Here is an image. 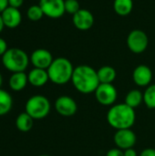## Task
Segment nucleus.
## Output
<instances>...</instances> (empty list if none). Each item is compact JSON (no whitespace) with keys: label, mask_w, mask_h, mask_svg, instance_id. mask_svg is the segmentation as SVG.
<instances>
[{"label":"nucleus","mask_w":155,"mask_h":156,"mask_svg":"<svg viewBox=\"0 0 155 156\" xmlns=\"http://www.w3.org/2000/svg\"><path fill=\"white\" fill-rule=\"evenodd\" d=\"M124 156H138V155H137V152H136L133 148H130V149H126V150H124Z\"/></svg>","instance_id":"obj_30"},{"label":"nucleus","mask_w":155,"mask_h":156,"mask_svg":"<svg viewBox=\"0 0 155 156\" xmlns=\"http://www.w3.org/2000/svg\"><path fill=\"white\" fill-rule=\"evenodd\" d=\"M80 8L79 2L78 0H65V11L68 14L74 15L76 14Z\"/></svg>","instance_id":"obj_24"},{"label":"nucleus","mask_w":155,"mask_h":156,"mask_svg":"<svg viewBox=\"0 0 155 156\" xmlns=\"http://www.w3.org/2000/svg\"><path fill=\"white\" fill-rule=\"evenodd\" d=\"M50 102L43 95H34L26 103V112L34 120H41L47 117L50 112Z\"/></svg>","instance_id":"obj_5"},{"label":"nucleus","mask_w":155,"mask_h":156,"mask_svg":"<svg viewBox=\"0 0 155 156\" xmlns=\"http://www.w3.org/2000/svg\"><path fill=\"white\" fill-rule=\"evenodd\" d=\"M100 83H112L116 79V70L111 66H103L97 70Z\"/></svg>","instance_id":"obj_18"},{"label":"nucleus","mask_w":155,"mask_h":156,"mask_svg":"<svg viewBox=\"0 0 155 156\" xmlns=\"http://www.w3.org/2000/svg\"><path fill=\"white\" fill-rule=\"evenodd\" d=\"M1 16L5 27L10 29L17 27L22 21V14L19 9L12 6H8L1 14Z\"/></svg>","instance_id":"obj_14"},{"label":"nucleus","mask_w":155,"mask_h":156,"mask_svg":"<svg viewBox=\"0 0 155 156\" xmlns=\"http://www.w3.org/2000/svg\"><path fill=\"white\" fill-rule=\"evenodd\" d=\"M136 120L134 109L125 103L112 105L107 113V122L114 129H131Z\"/></svg>","instance_id":"obj_2"},{"label":"nucleus","mask_w":155,"mask_h":156,"mask_svg":"<svg viewBox=\"0 0 155 156\" xmlns=\"http://www.w3.org/2000/svg\"><path fill=\"white\" fill-rule=\"evenodd\" d=\"M29 62L30 58L27 54L23 49L17 48H8L2 56L3 66L13 73L24 72L28 67Z\"/></svg>","instance_id":"obj_4"},{"label":"nucleus","mask_w":155,"mask_h":156,"mask_svg":"<svg viewBox=\"0 0 155 156\" xmlns=\"http://www.w3.org/2000/svg\"><path fill=\"white\" fill-rule=\"evenodd\" d=\"M13 106V99L11 97V95L0 89V116L5 115L7 114Z\"/></svg>","instance_id":"obj_21"},{"label":"nucleus","mask_w":155,"mask_h":156,"mask_svg":"<svg viewBox=\"0 0 155 156\" xmlns=\"http://www.w3.org/2000/svg\"><path fill=\"white\" fill-rule=\"evenodd\" d=\"M74 69L72 63L68 58L60 57L54 58L47 70L50 81L57 85H64L71 80Z\"/></svg>","instance_id":"obj_3"},{"label":"nucleus","mask_w":155,"mask_h":156,"mask_svg":"<svg viewBox=\"0 0 155 156\" xmlns=\"http://www.w3.org/2000/svg\"><path fill=\"white\" fill-rule=\"evenodd\" d=\"M34 124V119L26 112L20 113L16 119V126L17 130L23 133L29 132Z\"/></svg>","instance_id":"obj_17"},{"label":"nucleus","mask_w":155,"mask_h":156,"mask_svg":"<svg viewBox=\"0 0 155 156\" xmlns=\"http://www.w3.org/2000/svg\"><path fill=\"white\" fill-rule=\"evenodd\" d=\"M26 16L29 20L37 22L44 16V13L39 5H33L28 7L26 11Z\"/></svg>","instance_id":"obj_23"},{"label":"nucleus","mask_w":155,"mask_h":156,"mask_svg":"<svg viewBox=\"0 0 155 156\" xmlns=\"http://www.w3.org/2000/svg\"><path fill=\"white\" fill-rule=\"evenodd\" d=\"M71 82L75 89L82 94L95 92L100 84L97 71L88 65H79L74 69Z\"/></svg>","instance_id":"obj_1"},{"label":"nucleus","mask_w":155,"mask_h":156,"mask_svg":"<svg viewBox=\"0 0 155 156\" xmlns=\"http://www.w3.org/2000/svg\"><path fill=\"white\" fill-rule=\"evenodd\" d=\"M2 82H3V78H2V75H1V73H0V87H1V85H2Z\"/></svg>","instance_id":"obj_32"},{"label":"nucleus","mask_w":155,"mask_h":156,"mask_svg":"<svg viewBox=\"0 0 155 156\" xmlns=\"http://www.w3.org/2000/svg\"><path fill=\"white\" fill-rule=\"evenodd\" d=\"M7 49H8V48H7V43H6V41H5L4 38L0 37V56L2 57V56L6 52Z\"/></svg>","instance_id":"obj_26"},{"label":"nucleus","mask_w":155,"mask_h":156,"mask_svg":"<svg viewBox=\"0 0 155 156\" xmlns=\"http://www.w3.org/2000/svg\"><path fill=\"white\" fill-rule=\"evenodd\" d=\"M149 38L145 32L140 29H134L130 32L127 37V46L129 49L135 54L144 52L148 47Z\"/></svg>","instance_id":"obj_6"},{"label":"nucleus","mask_w":155,"mask_h":156,"mask_svg":"<svg viewBox=\"0 0 155 156\" xmlns=\"http://www.w3.org/2000/svg\"><path fill=\"white\" fill-rule=\"evenodd\" d=\"M9 6L15 7V8H20L24 3V0H8Z\"/></svg>","instance_id":"obj_27"},{"label":"nucleus","mask_w":155,"mask_h":156,"mask_svg":"<svg viewBox=\"0 0 155 156\" xmlns=\"http://www.w3.org/2000/svg\"><path fill=\"white\" fill-rule=\"evenodd\" d=\"M44 16L49 18H59L65 13V0H39L38 4Z\"/></svg>","instance_id":"obj_8"},{"label":"nucleus","mask_w":155,"mask_h":156,"mask_svg":"<svg viewBox=\"0 0 155 156\" xmlns=\"http://www.w3.org/2000/svg\"><path fill=\"white\" fill-rule=\"evenodd\" d=\"M106 156H124V151L119 148H113L107 152Z\"/></svg>","instance_id":"obj_25"},{"label":"nucleus","mask_w":155,"mask_h":156,"mask_svg":"<svg viewBox=\"0 0 155 156\" xmlns=\"http://www.w3.org/2000/svg\"><path fill=\"white\" fill-rule=\"evenodd\" d=\"M4 27H5V25H4V22H3L2 16H1V14H0V33L3 31Z\"/></svg>","instance_id":"obj_31"},{"label":"nucleus","mask_w":155,"mask_h":156,"mask_svg":"<svg viewBox=\"0 0 155 156\" xmlns=\"http://www.w3.org/2000/svg\"><path fill=\"white\" fill-rule=\"evenodd\" d=\"M113 140L117 148L124 151L126 149L133 148L136 144L137 137L132 129H123L118 130L115 133Z\"/></svg>","instance_id":"obj_9"},{"label":"nucleus","mask_w":155,"mask_h":156,"mask_svg":"<svg viewBox=\"0 0 155 156\" xmlns=\"http://www.w3.org/2000/svg\"><path fill=\"white\" fill-rule=\"evenodd\" d=\"M132 80L137 86L148 87L153 80L152 69L146 65L137 66L132 72Z\"/></svg>","instance_id":"obj_13"},{"label":"nucleus","mask_w":155,"mask_h":156,"mask_svg":"<svg viewBox=\"0 0 155 156\" xmlns=\"http://www.w3.org/2000/svg\"><path fill=\"white\" fill-rule=\"evenodd\" d=\"M143 102V93L139 90H130L125 97V104L132 109L139 107Z\"/></svg>","instance_id":"obj_20"},{"label":"nucleus","mask_w":155,"mask_h":156,"mask_svg":"<svg viewBox=\"0 0 155 156\" xmlns=\"http://www.w3.org/2000/svg\"><path fill=\"white\" fill-rule=\"evenodd\" d=\"M55 109L57 112L64 117L73 116L78 111V105L74 99L64 95L58 97L55 101Z\"/></svg>","instance_id":"obj_10"},{"label":"nucleus","mask_w":155,"mask_h":156,"mask_svg":"<svg viewBox=\"0 0 155 156\" xmlns=\"http://www.w3.org/2000/svg\"><path fill=\"white\" fill-rule=\"evenodd\" d=\"M94 93L97 101L104 106H112L118 98V91L112 83H100Z\"/></svg>","instance_id":"obj_7"},{"label":"nucleus","mask_w":155,"mask_h":156,"mask_svg":"<svg viewBox=\"0 0 155 156\" xmlns=\"http://www.w3.org/2000/svg\"><path fill=\"white\" fill-rule=\"evenodd\" d=\"M140 156H155V149L153 148H146L142 151Z\"/></svg>","instance_id":"obj_28"},{"label":"nucleus","mask_w":155,"mask_h":156,"mask_svg":"<svg viewBox=\"0 0 155 156\" xmlns=\"http://www.w3.org/2000/svg\"><path fill=\"white\" fill-rule=\"evenodd\" d=\"M113 8L117 15L121 16H126L132 11L133 0H114Z\"/></svg>","instance_id":"obj_19"},{"label":"nucleus","mask_w":155,"mask_h":156,"mask_svg":"<svg viewBox=\"0 0 155 156\" xmlns=\"http://www.w3.org/2000/svg\"><path fill=\"white\" fill-rule=\"evenodd\" d=\"M29 58L34 68L43 69H48L54 60L52 54L45 48H37L34 50Z\"/></svg>","instance_id":"obj_11"},{"label":"nucleus","mask_w":155,"mask_h":156,"mask_svg":"<svg viewBox=\"0 0 155 156\" xmlns=\"http://www.w3.org/2000/svg\"><path fill=\"white\" fill-rule=\"evenodd\" d=\"M28 82L27 75L24 72H15L13 73L8 80V85L10 89L14 91H21L25 89Z\"/></svg>","instance_id":"obj_16"},{"label":"nucleus","mask_w":155,"mask_h":156,"mask_svg":"<svg viewBox=\"0 0 155 156\" xmlns=\"http://www.w3.org/2000/svg\"><path fill=\"white\" fill-rule=\"evenodd\" d=\"M73 25L77 29L81 31H86L91 28L94 24V16L90 11L88 9L81 8L72 17Z\"/></svg>","instance_id":"obj_12"},{"label":"nucleus","mask_w":155,"mask_h":156,"mask_svg":"<svg viewBox=\"0 0 155 156\" xmlns=\"http://www.w3.org/2000/svg\"><path fill=\"white\" fill-rule=\"evenodd\" d=\"M39 156H50V155H48V154H42V155H39Z\"/></svg>","instance_id":"obj_33"},{"label":"nucleus","mask_w":155,"mask_h":156,"mask_svg":"<svg viewBox=\"0 0 155 156\" xmlns=\"http://www.w3.org/2000/svg\"><path fill=\"white\" fill-rule=\"evenodd\" d=\"M9 6L8 0H0V14H2Z\"/></svg>","instance_id":"obj_29"},{"label":"nucleus","mask_w":155,"mask_h":156,"mask_svg":"<svg viewBox=\"0 0 155 156\" xmlns=\"http://www.w3.org/2000/svg\"><path fill=\"white\" fill-rule=\"evenodd\" d=\"M143 102L149 109H155V84L149 85L143 93Z\"/></svg>","instance_id":"obj_22"},{"label":"nucleus","mask_w":155,"mask_h":156,"mask_svg":"<svg viewBox=\"0 0 155 156\" xmlns=\"http://www.w3.org/2000/svg\"><path fill=\"white\" fill-rule=\"evenodd\" d=\"M28 83L34 87H42L49 80L48 73L47 69L34 68L27 74Z\"/></svg>","instance_id":"obj_15"}]
</instances>
